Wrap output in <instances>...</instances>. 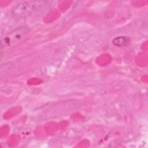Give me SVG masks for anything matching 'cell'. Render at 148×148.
Wrapping results in <instances>:
<instances>
[{
  "label": "cell",
  "mask_w": 148,
  "mask_h": 148,
  "mask_svg": "<svg viewBox=\"0 0 148 148\" xmlns=\"http://www.w3.org/2000/svg\"><path fill=\"white\" fill-rule=\"evenodd\" d=\"M46 4V2L43 1H24L13 8L12 14L15 18H24L40 10Z\"/></svg>",
  "instance_id": "obj_1"
},
{
  "label": "cell",
  "mask_w": 148,
  "mask_h": 148,
  "mask_svg": "<svg viewBox=\"0 0 148 148\" xmlns=\"http://www.w3.org/2000/svg\"><path fill=\"white\" fill-rule=\"evenodd\" d=\"M26 28L23 27L14 29L1 40V47H8L14 45L23 37L26 34Z\"/></svg>",
  "instance_id": "obj_2"
},
{
  "label": "cell",
  "mask_w": 148,
  "mask_h": 148,
  "mask_svg": "<svg viewBox=\"0 0 148 148\" xmlns=\"http://www.w3.org/2000/svg\"><path fill=\"white\" fill-rule=\"evenodd\" d=\"M113 43L117 46L122 47L126 46L130 42V39L126 36H118L112 40Z\"/></svg>",
  "instance_id": "obj_3"
}]
</instances>
